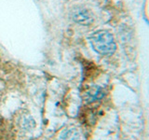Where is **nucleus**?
Wrapping results in <instances>:
<instances>
[{
	"mask_svg": "<svg viewBox=\"0 0 149 140\" xmlns=\"http://www.w3.org/2000/svg\"><path fill=\"white\" fill-rule=\"evenodd\" d=\"M88 39L93 50L101 55H112L116 50V44L113 35L106 30L92 33L88 36Z\"/></svg>",
	"mask_w": 149,
	"mask_h": 140,
	"instance_id": "nucleus-1",
	"label": "nucleus"
},
{
	"mask_svg": "<svg viewBox=\"0 0 149 140\" xmlns=\"http://www.w3.org/2000/svg\"><path fill=\"white\" fill-rule=\"evenodd\" d=\"M104 96V92L99 86H92L86 92V100L90 103L100 100Z\"/></svg>",
	"mask_w": 149,
	"mask_h": 140,
	"instance_id": "nucleus-3",
	"label": "nucleus"
},
{
	"mask_svg": "<svg viewBox=\"0 0 149 140\" xmlns=\"http://www.w3.org/2000/svg\"><path fill=\"white\" fill-rule=\"evenodd\" d=\"M59 140H80V134L77 128L66 129L60 134Z\"/></svg>",
	"mask_w": 149,
	"mask_h": 140,
	"instance_id": "nucleus-4",
	"label": "nucleus"
},
{
	"mask_svg": "<svg viewBox=\"0 0 149 140\" xmlns=\"http://www.w3.org/2000/svg\"><path fill=\"white\" fill-rule=\"evenodd\" d=\"M72 19L78 24L88 26L94 22V16L91 10L83 7H76L73 8L71 13Z\"/></svg>",
	"mask_w": 149,
	"mask_h": 140,
	"instance_id": "nucleus-2",
	"label": "nucleus"
},
{
	"mask_svg": "<svg viewBox=\"0 0 149 140\" xmlns=\"http://www.w3.org/2000/svg\"><path fill=\"white\" fill-rule=\"evenodd\" d=\"M21 125L24 130H31L36 126V121L32 119V117L25 116L22 119Z\"/></svg>",
	"mask_w": 149,
	"mask_h": 140,
	"instance_id": "nucleus-5",
	"label": "nucleus"
}]
</instances>
